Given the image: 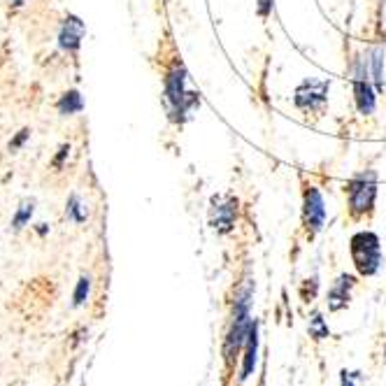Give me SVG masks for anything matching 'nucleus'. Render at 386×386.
<instances>
[{
  "label": "nucleus",
  "mask_w": 386,
  "mask_h": 386,
  "mask_svg": "<svg viewBox=\"0 0 386 386\" xmlns=\"http://www.w3.org/2000/svg\"><path fill=\"white\" fill-rule=\"evenodd\" d=\"M33 210H35V202H33V200H26L21 207H19V212L15 214V221H12V226H15V231H21L23 226L28 224L30 217H33Z\"/></svg>",
  "instance_id": "14"
},
{
  "label": "nucleus",
  "mask_w": 386,
  "mask_h": 386,
  "mask_svg": "<svg viewBox=\"0 0 386 386\" xmlns=\"http://www.w3.org/2000/svg\"><path fill=\"white\" fill-rule=\"evenodd\" d=\"M326 93H328V81H321V79L302 81L298 91H296V107H300L305 112L321 110L326 105Z\"/></svg>",
  "instance_id": "7"
},
{
  "label": "nucleus",
  "mask_w": 386,
  "mask_h": 386,
  "mask_svg": "<svg viewBox=\"0 0 386 386\" xmlns=\"http://www.w3.org/2000/svg\"><path fill=\"white\" fill-rule=\"evenodd\" d=\"M68 217L73 221H77V224H81V221L86 219V212H84V207H81V200L77 195H73L70 202H68Z\"/></svg>",
  "instance_id": "16"
},
{
  "label": "nucleus",
  "mask_w": 386,
  "mask_h": 386,
  "mask_svg": "<svg viewBox=\"0 0 386 386\" xmlns=\"http://www.w3.org/2000/svg\"><path fill=\"white\" fill-rule=\"evenodd\" d=\"M81 35H84V23L75 17L66 19V26H63V30H61V47L75 52V49L79 47Z\"/></svg>",
  "instance_id": "10"
},
{
  "label": "nucleus",
  "mask_w": 386,
  "mask_h": 386,
  "mask_svg": "<svg viewBox=\"0 0 386 386\" xmlns=\"http://www.w3.org/2000/svg\"><path fill=\"white\" fill-rule=\"evenodd\" d=\"M238 217V200L231 195H214L212 198V210H210V224L214 231L229 233L235 226Z\"/></svg>",
  "instance_id": "6"
},
{
  "label": "nucleus",
  "mask_w": 386,
  "mask_h": 386,
  "mask_svg": "<svg viewBox=\"0 0 386 386\" xmlns=\"http://www.w3.org/2000/svg\"><path fill=\"white\" fill-rule=\"evenodd\" d=\"M309 335H312L314 340H326L328 335H331V331H328L324 316H321L319 312L312 314V319H309Z\"/></svg>",
  "instance_id": "13"
},
{
  "label": "nucleus",
  "mask_w": 386,
  "mask_h": 386,
  "mask_svg": "<svg viewBox=\"0 0 386 386\" xmlns=\"http://www.w3.org/2000/svg\"><path fill=\"white\" fill-rule=\"evenodd\" d=\"M351 258L363 277H372L382 265V247L379 238L370 231H360L351 238Z\"/></svg>",
  "instance_id": "2"
},
{
  "label": "nucleus",
  "mask_w": 386,
  "mask_h": 386,
  "mask_svg": "<svg viewBox=\"0 0 386 386\" xmlns=\"http://www.w3.org/2000/svg\"><path fill=\"white\" fill-rule=\"evenodd\" d=\"M356 372H347L342 370V386H356Z\"/></svg>",
  "instance_id": "19"
},
{
  "label": "nucleus",
  "mask_w": 386,
  "mask_h": 386,
  "mask_svg": "<svg viewBox=\"0 0 386 386\" xmlns=\"http://www.w3.org/2000/svg\"><path fill=\"white\" fill-rule=\"evenodd\" d=\"M354 284H356V280H354L351 275H340L338 280L333 282L331 291H328V309H331V312H340V309L347 307Z\"/></svg>",
  "instance_id": "8"
},
{
  "label": "nucleus",
  "mask_w": 386,
  "mask_h": 386,
  "mask_svg": "<svg viewBox=\"0 0 386 386\" xmlns=\"http://www.w3.org/2000/svg\"><path fill=\"white\" fill-rule=\"evenodd\" d=\"M354 96H356V105L360 115H372L375 110V88L370 84V68L368 59H358L356 66H354Z\"/></svg>",
  "instance_id": "4"
},
{
  "label": "nucleus",
  "mask_w": 386,
  "mask_h": 386,
  "mask_svg": "<svg viewBox=\"0 0 386 386\" xmlns=\"http://www.w3.org/2000/svg\"><path fill=\"white\" fill-rule=\"evenodd\" d=\"M30 135V131L28 128H23L21 133H19V135H17V140H12L10 142V149H19V147H21V144H23V140H26V137Z\"/></svg>",
  "instance_id": "17"
},
{
  "label": "nucleus",
  "mask_w": 386,
  "mask_h": 386,
  "mask_svg": "<svg viewBox=\"0 0 386 386\" xmlns=\"http://www.w3.org/2000/svg\"><path fill=\"white\" fill-rule=\"evenodd\" d=\"M347 195H349V210L354 217L370 212L377 195V175L372 170L356 175L354 180L347 182Z\"/></svg>",
  "instance_id": "3"
},
{
  "label": "nucleus",
  "mask_w": 386,
  "mask_h": 386,
  "mask_svg": "<svg viewBox=\"0 0 386 386\" xmlns=\"http://www.w3.org/2000/svg\"><path fill=\"white\" fill-rule=\"evenodd\" d=\"M251 298V284H247V289L240 291L238 300H235V312H233V321H231V328H229V335H226L224 340V358H226V365H233V360L240 354V349L244 347L247 342V335H249V328H251V316H249V300Z\"/></svg>",
  "instance_id": "1"
},
{
  "label": "nucleus",
  "mask_w": 386,
  "mask_h": 386,
  "mask_svg": "<svg viewBox=\"0 0 386 386\" xmlns=\"http://www.w3.org/2000/svg\"><path fill=\"white\" fill-rule=\"evenodd\" d=\"M68 151H70V147H61V154H59V158H56V166H61V161L66 158Z\"/></svg>",
  "instance_id": "20"
},
{
  "label": "nucleus",
  "mask_w": 386,
  "mask_h": 386,
  "mask_svg": "<svg viewBox=\"0 0 386 386\" xmlns=\"http://www.w3.org/2000/svg\"><path fill=\"white\" fill-rule=\"evenodd\" d=\"M368 68H370V73H372V81H375L377 86H382V63H384V49H370L368 52Z\"/></svg>",
  "instance_id": "11"
},
{
  "label": "nucleus",
  "mask_w": 386,
  "mask_h": 386,
  "mask_svg": "<svg viewBox=\"0 0 386 386\" xmlns=\"http://www.w3.org/2000/svg\"><path fill=\"white\" fill-rule=\"evenodd\" d=\"M88 291H91V280H88L86 275H84V277H79L77 289H75V296H73V305H75V307L84 305V300H86Z\"/></svg>",
  "instance_id": "15"
},
{
  "label": "nucleus",
  "mask_w": 386,
  "mask_h": 386,
  "mask_svg": "<svg viewBox=\"0 0 386 386\" xmlns=\"http://www.w3.org/2000/svg\"><path fill=\"white\" fill-rule=\"evenodd\" d=\"M21 5H26V0H15V8H21Z\"/></svg>",
  "instance_id": "21"
},
{
  "label": "nucleus",
  "mask_w": 386,
  "mask_h": 386,
  "mask_svg": "<svg viewBox=\"0 0 386 386\" xmlns=\"http://www.w3.org/2000/svg\"><path fill=\"white\" fill-rule=\"evenodd\" d=\"M270 10H272V0H258V15L268 17Z\"/></svg>",
  "instance_id": "18"
},
{
  "label": "nucleus",
  "mask_w": 386,
  "mask_h": 386,
  "mask_svg": "<svg viewBox=\"0 0 386 386\" xmlns=\"http://www.w3.org/2000/svg\"><path fill=\"white\" fill-rule=\"evenodd\" d=\"M81 110V96L79 91H68L66 96L59 100V112L61 115H75Z\"/></svg>",
  "instance_id": "12"
},
{
  "label": "nucleus",
  "mask_w": 386,
  "mask_h": 386,
  "mask_svg": "<svg viewBox=\"0 0 386 386\" xmlns=\"http://www.w3.org/2000/svg\"><path fill=\"white\" fill-rule=\"evenodd\" d=\"M326 221V207H324V198H321L319 189L307 186L305 189V198H302V224L309 235L319 233L324 229Z\"/></svg>",
  "instance_id": "5"
},
{
  "label": "nucleus",
  "mask_w": 386,
  "mask_h": 386,
  "mask_svg": "<svg viewBox=\"0 0 386 386\" xmlns=\"http://www.w3.org/2000/svg\"><path fill=\"white\" fill-rule=\"evenodd\" d=\"M256 360H258V324L251 321L249 335H247V342H244V363H242V372H240V382H244L254 372Z\"/></svg>",
  "instance_id": "9"
}]
</instances>
